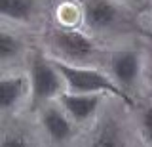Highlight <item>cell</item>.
Listing matches in <instances>:
<instances>
[{
  "label": "cell",
  "instance_id": "cell-1",
  "mask_svg": "<svg viewBox=\"0 0 152 147\" xmlns=\"http://www.w3.org/2000/svg\"><path fill=\"white\" fill-rule=\"evenodd\" d=\"M55 69L63 77V82L66 84V90L72 94H112L120 98L127 105H133V99L127 96V92L120 88L112 78L103 75L101 71L88 69V67H78V65L61 61L59 58L51 59Z\"/></svg>",
  "mask_w": 152,
  "mask_h": 147
},
{
  "label": "cell",
  "instance_id": "cell-2",
  "mask_svg": "<svg viewBox=\"0 0 152 147\" xmlns=\"http://www.w3.org/2000/svg\"><path fill=\"white\" fill-rule=\"evenodd\" d=\"M31 80H32V94L38 101L61 96L63 77L55 69L53 61L46 59L44 55H34L31 65Z\"/></svg>",
  "mask_w": 152,
  "mask_h": 147
},
{
  "label": "cell",
  "instance_id": "cell-3",
  "mask_svg": "<svg viewBox=\"0 0 152 147\" xmlns=\"http://www.w3.org/2000/svg\"><path fill=\"white\" fill-rule=\"evenodd\" d=\"M51 44L59 54H63L69 59H86L95 52L91 38L72 29H57L51 35Z\"/></svg>",
  "mask_w": 152,
  "mask_h": 147
},
{
  "label": "cell",
  "instance_id": "cell-4",
  "mask_svg": "<svg viewBox=\"0 0 152 147\" xmlns=\"http://www.w3.org/2000/svg\"><path fill=\"white\" fill-rule=\"evenodd\" d=\"M110 73L120 88H131L141 73V55L133 50H120L112 54Z\"/></svg>",
  "mask_w": 152,
  "mask_h": 147
},
{
  "label": "cell",
  "instance_id": "cell-5",
  "mask_svg": "<svg viewBox=\"0 0 152 147\" xmlns=\"http://www.w3.org/2000/svg\"><path fill=\"white\" fill-rule=\"evenodd\" d=\"M59 101L63 105L65 113L72 118L74 122H86L89 120L101 103V94H72L65 92L59 96Z\"/></svg>",
  "mask_w": 152,
  "mask_h": 147
},
{
  "label": "cell",
  "instance_id": "cell-6",
  "mask_svg": "<svg viewBox=\"0 0 152 147\" xmlns=\"http://www.w3.org/2000/svg\"><path fill=\"white\" fill-rule=\"evenodd\" d=\"M118 21V8L108 0H88L84 6V23L93 31H104Z\"/></svg>",
  "mask_w": 152,
  "mask_h": 147
},
{
  "label": "cell",
  "instance_id": "cell-7",
  "mask_svg": "<svg viewBox=\"0 0 152 147\" xmlns=\"http://www.w3.org/2000/svg\"><path fill=\"white\" fill-rule=\"evenodd\" d=\"M42 126L44 130L50 134V137L57 143H63V141L70 140L72 137V122H70V117L63 113L57 107H48L42 113Z\"/></svg>",
  "mask_w": 152,
  "mask_h": 147
},
{
  "label": "cell",
  "instance_id": "cell-8",
  "mask_svg": "<svg viewBox=\"0 0 152 147\" xmlns=\"http://www.w3.org/2000/svg\"><path fill=\"white\" fill-rule=\"evenodd\" d=\"M27 94V78L21 75H8L0 82V105L4 111L13 109Z\"/></svg>",
  "mask_w": 152,
  "mask_h": 147
},
{
  "label": "cell",
  "instance_id": "cell-9",
  "mask_svg": "<svg viewBox=\"0 0 152 147\" xmlns=\"http://www.w3.org/2000/svg\"><path fill=\"white\" fill-rule=\"evenodd\" d=\"M88 147H127V145H126V140L122 136L120 126L108 118V120H104L95 130V134L89 140Z\"/></svg>",
  "mask_w": 152,
  "mask_h": 147
},
{
  "label": "cell",
  "instance_id": "cell-10",
  "mask_svg": "<svg viewBox=\"0 0 152 147\" xmlns=\"http://www.w3.org/2000/svg\"><path fill=\"white\" fill-rule=\"evenodd\" d=\"M0 10L6 19L27 21L34 12V0H0Z\"/></svg>",
  "mask_w": 152,
  "mask_h": 147
},
{
  "label": "cell",
  "instance_id": "cell-11",
  "mask_svg": "<svg viewBox=\"0 0 152 147\" xmlns=\"http://www.w3.org/2000/svg\"><path fill=\"white\" fill-rule=\"evenodd\" d=\"M19 52H21V40L17 36H13L12 33L4 31L0 35V58H2V61H10Z\"/></svg>",
  "mask_w": 152,
  "mask_h": 147
},
{
  "label": "cell",
  "instance_id": "cell-12",
  "mask_svg": "<svg viewBox=\"0 0 152 147\" xmlns=\"http://www.w3.org/2000/svg\"><path fill=\"white\" fill-rule=\"evenodd\" d=\"M141 134L146 143L152 147V105H148L141 113Z\"/></svg>",
  "mask_w": 152,
  "mask_h": 147
},
{
  "label": "cell",
  "instance_id": "cell-13",
  "mask_svg": "<svg viewBox=\"0 0 152 147\" xmlns=\"http://www.w3.org/2000/svg\"><path fill=\"white\" fill-rule=\"evenodd\" d=\"M2 147H31V143L21 134H6L2 140Z\"/></svg>",
  "mask_w": 152,
  "mask_h": 147
}]
</instances>
